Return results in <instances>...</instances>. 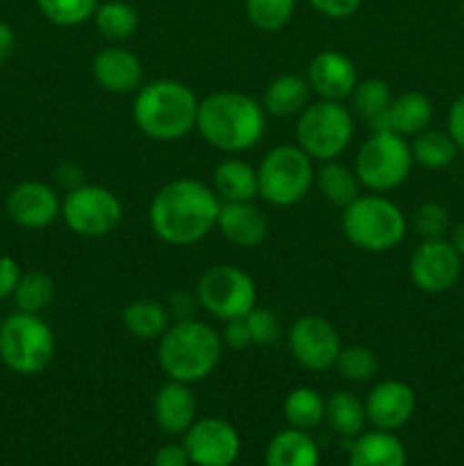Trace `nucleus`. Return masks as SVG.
<instances>
[{
    "label": "nucleus",
    "mask_w": 464,
    "mask_h": 466,
    "mask_svg": "<svg viewBox=\"0 0 464 466\" xmlns=\"http://www.w3.org/2000/svg\"><path fill=\"white\" fill-rule=\"evenodd\" d=\"M221 212L217 191L196 177H176L153 196L150 230L168 246H194L214 230Z\"/></svg>",
    "instance_id": "nucleus-1"
},
{
    "label": "nucleus",
    "mask_w": 464,
    "mask_h": 466,
    "mask_svg": "<svg viewBox=\"0 0 464 466\" xmlns=\"http://www.w3.org/2000/svg\"><path fill=\"white\" fill-rule=\"evenodd\" d=\"M196 130L221 153H246L267 135V112L239 91H214L200 100Z\"/></svg>",
    "instance_id": "nucleus-2"
},
{
    "label": "nucleus",
    "mask_w": 464,
    "mask_h": 466,
    "mask_svg": "<svg viewBox=\"0 0 464 466\" xmlns=\"http://www.w3.org/2000/svg\"><path fill=\"white\" fill-rule=\"evenodd\" d=\"M200 98L177 80H153L136 89L132 121L153 141H177L196 130Z\"/></svg>",
    "instance_id": "nucleus-3"
},
{
    "label": "nucleus",
    "mask_w": 464,
    "mask_h": 466,
    "mask_svg": "<svg viewBox=\"0 0 464 466\" xmlns=\"http://www.w3.org/2000/svg\"><path fill=\"white\" fill-rule=\"evenodd\" d=\"M223 349L221 335L209 323L198 319L173 321L159 337L157 362L168 380L194 385L218 367Z\"/></svg>",
    "instance_id": "nucleus-4"
},
{
    "label": "nucleus",
    "mask_w": 464,
    "mask_h": 466,
    "mask_svg": "<svg viewBox=\"0 0 464 466\" xmlns=\"http://www.w3.org/2000/svg\"><path fill=\"white\" fill-rule=\"evenodd\" d=\"M346 239L367 253H385L405 239L408 218L394 200L380 194H359L341 214Z\"/></svg>",
    "instance_id": "nucleus-5"
},
{
    "label": "nucleus",
    "mask_w": 464,
    "mask_h": 466,
    "mask_svg": "<svg viewBox=\"0 0 464 466\" xmlns=\"http://www.w3.org/2000/svg\"><path fill=\"white\" fill-rule=\"evenodd\" d=\"M314 159L298 144L268 150L257 167V196L273 208L298 205L314 187Z\"/></svg>",
    "instance_id": "nucleus-6"
},
{
    "label": "nucleus",
    "mask_w": 464,
    "mask_h": 466,
    "mask_svg": "<svg viewBox=\"0 0 464 466\" xmlns=\"http://www.w3.org/2000/svg\"><path fill=\"white\" fill-rule=\"evenodd\" d=\"M55 358V332L41 314L16 312L0 323V360L18 376L45 371Z\"/></svg>",
    "instance_id": "nucleus-7"
},
{
    "label": "nucleus",
    "mask_w": 464,
    "mask_h": 466,
    "mask_svg": "<svg viewBox=\"0 0 464 466\" xmlns=\"http://www.w3.org/2000/svg\"><path fill=\"white\" fill-rule=\"evenodd\" d=\"M353 112L344 103L318 98L298 114L296 144L318 162L339 159L353 141Z\"/></svg>",
    "instance_id": "nucleus-8"
},
{
    "label": "nucleus",
    "mask_w": 464,
    "mask_h": 466,
    "mask_svg": "<svg viewBox=\"0 0 464 466\" xmlns=\"http://www.w3.org/2000/svg\"><path fill=\"white\" fill-rule=\"evenodd\" d=\"M412 167V146L405 137L391 130L371 132V137L359 146L353 164L362 187L373 194H385L403 185Z\"/></svg>",
    "instance_id": "nucleus-9"
},
{
    "label": "nucleus",
    "mask_w": 464,
    "mask_h": 466,
    "mask_svg": "<svg viewBox=\"0 0 464 466\" xmlns=\"http://www.w3.org/2000/svg\"><path fill=\"white\" fill-rule=\"evenodd\" d=\"M196 299L209 317L226 323L246 317L257 305V287L244 268L235 264H217L200 276Z\"/></svg>",
    "instance_id": "nucleus-10"
},
{
    "label": "nucleus",
    "mask_w": 464,
    "mask_h": 466,
    "mask_svg": "<svg viewBox=\"0 0 464 466\" xmlns=\"http://www.w3.org/2000/svg\"><path fill=\"white\" fill-rule=\"evenodd\" d=\"M62 218L77 237L98 239L116 230L123 218V205L107 187L85 182L66 191L62 198Z\"/></svg>",
    "instance_id": "nucleus-11"
},
{
    "label": "nucleus",
    "mask_w": 464,
    "mask_h": 466,
    "mask_svg": "<svg viewBox=\"0 0 464 466\" xmlns=\"http://www.w3.org/2000/svg\"><path fill=\"white\" fill-rule=\"evenodd\" d=\"M287 344L298 367L308 371H326L335 367L341 350V337L328 319L305 314L291 323Z\"/></svg>",
    "instance_id": "nucleus-12"
},
{
    "label": "nucleus",
    "mask_w": 464,
    "mask_h": 466,
    "mask_svg": "<svg viewBox=\"0 0 464 466\" xmlns=\"http://www.w3.org/2000/svg\"><path fill=\"white\" fill-rule=\"evenodd\" d=\"M462 273V258L449 239H423L409 258V280L423 294H446Z\"/></svg>",
    "instance_id": "nucleus-13"
},
{
    "label": "nucleus",
    "mask_w": 464,
    "mask_h": 466,
    "mask_svg": "<svg viewBox=\"0 0 464 466\" xmlns=\"http://www.w3.org/2000/svg\"><path fill=\"white\" fill-rule=\"evenodd\" d=\"M185 449L196 466H232L239 458V432L226 419H196L185 432Z\"/></svg>",
    "instance_id": "nucleus-14"
},
{
    "label": "nucleus",
    "mask_w": 464,
    "mask_h": 466,
    "mask_svg": "<svg viewBox=\"0 0 464 466\" xmlns=\"http://www.w3.org/2000/svg\"><path fill=\"white\" fill-rule=\"evenodd\" d=\"M9 218L25 230H44L62 217V198L41 180H23L7 196Z\"/></svg>",
    "instance_id": "nucleus-15"
},
{
    "label": "nucleus",
    "mask_w": 464,
    "mask_h": 466,
    "mask_svg": "<svg viewBox=\"0 0 464 466\" xmlns=\"http://www.w3.org/2000/svg\"><path fill=\"white\" fill-rule=\"evenodd\" d=\"M364 408L367 421L376 431L396 432L412 419L417 410V394L403 380H382L368 391Z\"/></svg>",
    "instance_id": "nucleus-16"
},
{
    "label": "nucleus",
    "mask_w": 464,
    "mask_h": 466,
    "mask_svg": "<svg viewBox=\"0 0 464 466\" xmlns=\"http://www.w3.org/2000/svg\"><path fill=\"white\" fill-rule=\"evenodd\" d=\"M308 85L321 100L344 103L359 82L353 59L339 50H321L308 66Z\"/></svg>",
    "instance_id": "nucleus-17"
},
{
    "label": "nucleus",
    "mask_w": 464,
    "mask_h": 466,
    "mask_svg": "<svg viewBox=\"0 0 464 466\" xmlns=\"http://www.w3.org/2000/svg\"><path fill=\"white\" fill-rule=\"evenodd\" d=\"M91 68H94V77L100 89L109 91V94H136L144 82L141 59L123 46H109V48L100 50L94 57Z\"/></svg>",
    "instance_id": "nucleus-18"
},
{
    "label": "nucleus",
    "mask_w": 464,
    "mask_h": 466,
    "mask_svg": "<svg viewBox=\"0 0 464 466\" xmlns=\"http://www.w3.org/2000/svg\"><path fill=\"white\" fill-rule=\"evenodd\" d=\"M153 419L166 435H185L196 421V396L189 385L168 380L155 391Z\"/></svg>",
    "instance_id": "nucleus-19"
},
{
    "label": "nucleus",
    "mask_w": 464,
    "mask_h": 466,
    "mask_svg": "<svg viewBox=\"0 0 464 466\" xmlns=\"http://www.w3.org/2000/svg\"><path fill=\"white\" fill-rule=\"evenodd\" d=\"M217 228L230 244L239 246V248H253V246L262 244L267 237L268 221L267 214L253 200L221 203Z\"/></svg>",
    "instance_id": "nucleus-20"
},
{
    "label": "nucleus",
    "mask_w": 464,
    "mask_h": 466,
    "mask_svg": "<svg viewBox=\"0 0 464 466\" xmlns=\"http://www.w3.org/2000/svg\"><path fill=\"white\" fill-rule=\"evenodd\" d=\"M408 453L394 432L371 431L355 437L348 453V466H405Z\"/></svg>",
    "instance_id": "nucleus-21"
},
{
    "label": "nucleus",
    "mask_w": 464,
    "mask_h": 466,
    "mask_svg": "<svg viewBox=\"0 0 464 466\" xmlns=\"http://www.w3.org/2000/svg\"><path fill=\"white\" fill-rule=\"evenodd\" d=\"M432 114H435L432 100L423 91H405L391 100L387 109V126L391 132L408 139L430 127Z\"/></svg>",
    "instance_id": "nucleus-22"
},
{
    "label": "nucleus",
    "mask_w": 464,
    "mask_h": 466,
    "mask_svg": "<svg viewBox=\"0 0 464 466\" xmlns=\"http://www.w3.org/2000/svg\"><path fill=\"white\" fill-rule=\"evenodd\" d=\"M212 189L221 203H244L257 196V168L237 157H227L214 168Z\"/></svg>",
    "instance_id": "nucleus-23"
},
{
    "label": "nucleus",
    "mask_w": 464,
    "mask_h": 466,
    "mask_svg": "<svg viewBox=\"0 0 464 466\" xmlns=\"http://www.w3.org/2000/svg\"><path fill=\"white\" fill-rule=\"evenodd\" d=\"M318 446L308 431L287 428L267 446V466H318Z\"/></svg>",
    "instance_id": "nucleus-24"
},
{
    "label": "nucleus",
    "mask_w": 464,
    "mask_h": 466,
    "mask_svg": "<svg viewBox=\"0 0 464 466\" xmlns=\"http://www.w3.org/2000/svg\"><path fill=\"white\" fill-rule=\"evenodd\" d=\"M309 85L296 73H285L267 86L262 96L264 112L271 116H294L309 105Z\"/></svg>",
    "instance_id": "nucleus-25"
},
{
    "label": "nucleus",
    "mask_w": 464,
    "mask_h": 466,
    "mask_svg": "<svg viewBox=\"0 0 464 466\" xmlns=\"http://www.w3.org/2000/svg\"><path fill=\"white\" fill-rule=\"evenodd\" d=\"M314 187L321 191L328 203L337 205V208H348L359 196L362 182H359L355 168L346 167L339 159H328L314 171Z\"/></svg>",
    "instance_id": "nucleus-26"
},
{
    "label": "nucleus",
    "mask_w": 464,
    "mask_h": 466,
    "mask_svg": "<svg viewBox=\"0 0 464 466\" xmlns=\"http://www.w3.org/2000/svg\"><path fill=\"white\" fill-rule=\"evenodd\" d=\"M123 328L136 339H159L171 326V314L162 303L153 299H136L126 305L121 314Z\"/></svg>",
    "instance_id": "nucleus-27"
},
{
    "label": "nucleus",
    "mask_w": 464,
    "mask_h": 466,
    "mask_svg": "<svg viewBox=\"0 0 464 466\" xmlns=\"http://www.w3.org/2000/svg\"><path fill=\"white\" fill-rule=\"evenodd\" d=\"M326 421L341 437L362 435L364 426H367L364 400L353 391H332L326 399Z\"/></svg>",
    "instance_id": "nucleus-28"
},
{
    "label": "nucleus",
    "mask_w": 464,
    "mask_h": 466,
    "mask_svg": "<svg viewBox=\"0 0 464 466\" xmlns=\"http://www.w3.org/2000/svg\"><path fill=\"white\" fill-rule=\"evenodd\" d=\"M348 100V109L353 112V116H359L362 121H367L371 126V123L387 116V109H389L391 100H394V94H391V86L385 80H380V77H367V80H359L355 85Z\"/></svg>",
    "instance_id": "nucleus-29"
},
{
    "label": "nucleus",
    "mask_w": 464,
    "mask_h": 466,
    "mask_svg": "<svg viewBox=\"0 0 464 466\" xmlns=\"http://www.w3.org/2000/svg\"><path fill=\"white\" fill-rule=\"evenodd\" d=\"M409 146H412L414 164H419L423 168H430V171H439V168L450 167L459 150L455 146V141L450 139L449 132L432 130V127H426L423 132L414 135Z\"/></svg>",
    "instance_id": "nucleus-30"
},
{
    "label": "nucleus",
    "mask_w": 464,
    "mask_h": 466,
    "mask_svg": "<svg viewBox=\"0 0 464 466\" xmlns=\"http://www.w3.org/2000/svg\"><path fill=\"white\" fill-rule=\"evenodd\" d=\"M94 23L100 35L109 41H127L139 27V14L126 0H105L94 12Z\"/></svg>",
    "instance_id": "nucleus-31"
},
{
    "label": "nucleus",
    "mask_w": 464,
    "mask_h": 466,
    "mask_svg": "<svg viewBox=\"0 0 464 466\" xmlns=\"http://www.w3.org/2000/svg\"><path fill=\"white\" fill-rule=\"evenodd\" d=\"M285 419L291 428L298 431H314L326 421V399L312 387H296L287 394Z\"/></svg>",
    "instance_id": "nucleus-32"
},
{
    "label": "nucleus",
    "mask_w": 464,
    "mask_h": 466,
    "mask_svg": "<svg viewBox=\"0 0 464 466\" xmlns=\"http://www.w3.org/2000/svg\"><path fill=\"white\" fill-rule=\"evenodd\" d=\"M14 303L18 312L41 314L55 299V280L45 271H27L18 280L16 291H14Z\"/></svg>",
    "instance_id": "nucleus-33"
},
{
    "label": "nucleus",
    "mask_w": 464,
    "mask_h": 466,
    "mask_svg": "<svg viewBox=\"0 0 464 466\" xmlns=\"http://www.w3.org/2000/svg\"><path fill=\"white\" fill-rule=\"evenodd\" d=\"M246 16L257 30L277 32L291 21L296 0H246Z\"/></svg>",
    "instance_id": "nucleus-34"
},
{
    "label": "nucleus",
    "mask_w": 464,
    "mask_h": 466,
    "mask_svg": "<svg viewBox=\"0 0 464 466\" xmlns=\"http://www.w3.org/2000/svg\"><path fill=\"white\" fill-rule=\"evenodd\" d=\"M100 0H36V7L59 27H76L94 18Z\"/></svg>",
    "instance_id": "nucleus-35"
},
{
    "label": "nucleus",
    "mask_w": 464,
    "mask_h": 466,
    "mask_svg": "<svg viewBox=\"0 0 464 466\" xmlns=\"http://www.w3.org/2000/svg\"><path fill=\"white\" fill-rule=\"evenodd\" d=\"M335 369L348 382H368L378 373V355L367 346H341Z\"/></svg>",
    "instance_id": "nucleus-36"
},
{
    "label": "nucleus",
    "mask_w": 464,
    "mask_h": 466,
    "mask_svg": "<svg viewBox=\"0 0 464 466\" xmlns=\"http://www.w3.org/2000/svg\"><path fill=\"white\" fill-rule=\"evenodd\" d=\"M414 228L423 239H444L450 230V214L441 203L428 200L414 214Z\"/></svg>",
    "instance_id": "nucleus-37"
},
{
    "label": "nucleus",
    "mask_w": 464,
    "mask_h": 466,
    "mask_svg": "<svg viewBox=\"0 0 464 466\" xmlns=\"http://www.w3.org/2000/svg\"><path fill=\"white\" fill-rule=\"evenodd\" d=\"M246 326L250 330V339H253V346H271L280 339L282 326L280 319L273 309L257 308L255 305L248 314H246Z\"/></svg>",
    "instance_id": "nucleus-38"
},
{
    "label": "nucleus",
    "mask_w": 464,
    "mask_h": 466,
    "mask_svg": "<svg viewBox=\"0 0 464 466\" xmlns=\"http://www.w3.org/2000/svg\"><path fill=\"white\" fill-rule=\"evenodd\" d=\"M221 341L226 349L232 350H246L248 346H253V339H250V330L246 326V319H230L226 321V328L221 332Z\"/></svg>",
    "instance_id": "nucleus-39"
},
{
    "label": "nucleus",
    "mask_w": 464,
    "mask_h": 466,
    "mask_svg": "<svg viewBox=\"0 0 464 466\" xmlns=\"http://www.w3.org/2000/svg\"><path fill=\"white\" fill-rule=\"evenodd\" d=\"M196 308H198V299L191 296L189 291H173L168 296V314L171 321H187V319H196Z\"/></svg>",
    "instance_id": "nucleus-40"
},
{
    "label": "nucleus",
    "mask_w": 464,
    "mask_h": 466,
    "mask_svg": "<svg viewBox=\"0 0 464 466\" xmlns=\"http://www.w3.org/2000/svg\"><path fill=\"white\" fill-rule=\"evenodd\" d=\"M21 276L23 271L16 259L7 258V255H0V300L12 299Z\"/></svg>",
    "instance_id": "nucleus-41"
},
{
    "label": "nucleus",
    "mask_w": 464,
    "mask_h": 466,
    "mask_svg": "<svg viewBox=\"0 0 464 466\" xmlns=\"http://www.w3.org/2000/svg\"><path fill=\"white\" fill-rule=\"evenodd\" d=\"M308 3L328 18H348L358 12L362 0H308Z\"/></svg>",
    "instance_id": "nucleus-42"
},
{
    "label": "nucleus",
    "mask_w": 464,
    "mask_h": 466,
    "mask_svg": "<svg viewBox=\"0 0 464 466\" xmlns=\"http://www.w3.org/2000/svg\"><path fill=\"white\" fill-rule=\"evenodd\" d=\"M446 132H449L450 139L455 141V146H458L459 150H464V94L458 96V98L453 100V105H450L449 127H446Z\"/></svg>",
    "instance_id": "nucleus-43"
},
{
    "label": "nucleus",
    "mask_w": 464,
    "mask_h": 466,
    "mask_svg": "<svg viewBox=\"0 0 464 466\" xmlns=\"http://www.w3.org/2000/svg\"><path fill=\"white\" fill-rule=\"evenodd\" d=\"M155 466H189V453H187L185 444H166L162 449L155 451L153 458Z\"/></svg>",
    "instance_id": "nucleus-44"
},
{
    "label": "nucleus",
    "mask_w": 464,
    "mask_h": 466,
    "mask_svg": "<svg viewBox=\"0 0 464 466\" xmlns=\"http://www.w3.org/2000/svg\"><path fill=\"white\" fill-rule=\"evenodd\" d=\"M55 180H57L59 187L71 191L76 189V187L85 185V171H82L80 164L62 162L57 168H55Z\"/></svg>",
    "instance_id": "nucleus-45"
},
{
    "label": "nucleus",
    "mask_w": 464,
    "mask_h": 466,
    "mask_svg": "<svg viewBox=\"0 0 464 466\" xmlns=\"http://www.w3.org/2000/svg\"><path fill=\"white\" fill-rule=\"evenodd\" d=\"M14 48H16V32L9 23L0 21V64L12 57Z\"/></svg>",
    "instance_id": "nucleus-46"
},
{
    "label": "nucleus",
    "mask_w": 464,
    "mask_h": 466,
    "mask_svg": "<svg viewBox=\"0 0 464 466\" xmlns=\"http://www.w3.org/2000/svg\"><path fill=\"white\" fill-rule=\"evenodd\" d=\"M450 244L455 246V250L459 253V258L464 259V221L459 223V226L453 228V232H450Z\"/></svg>",
    "instance_id": "nucleus-47"
},
{
    "label": "nucleus",
    "mask_w": 464,
    "mask_h": 466,
    "mask_svg": "<svg viewBox=\"0 0 464 466\" xmlns=\"http://www.w3.org/2000/svg\"><path fill=\"white\" fill-rule=\"evenodd\" d=\"M462 16H464V0H462Z\"/></svg>",
    "instance_id": "nucleus-48"
},
{
    "label": "nucleus",
    "mask_w": 464,
    "mask_h": 466,
    "mask_svg": "<svg viewBox=\"0 0 464 466\" xmlns=\"http://www.w3.org/2000/svg\"><path fill=\"white\" fill-rule=\"evenodd\" d=\"M0 323H3V317H0Z\"/></svg>",
    "instance_id": "nucleus-49"
}]
</instances>
